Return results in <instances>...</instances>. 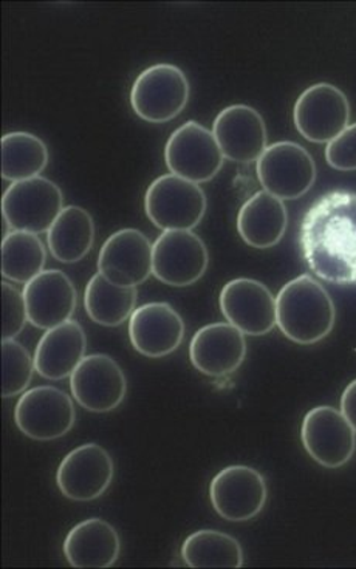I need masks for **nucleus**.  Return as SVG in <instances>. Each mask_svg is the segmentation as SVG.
<instances>
[{"label":"nucleus","mask_w":356,"mask_h":569,"mask_svg":"<svg viewBox=\"0 0 356 569\" xmlns=\"http://www.w3.org/2000/svg\"><path fill=\"white\" fill-rule=\"evenodd\" d=\"M47 251L38 234L13 231L2 242V276L18 283H29L41 274Z\"/></svg>","instance_id":"nucleus-28"},{"label":"nucleus","mask_w":356,"mask_h":569,"mask_svg":"<svg viewBox=\"0 0 356 569\" xmlns=\"http://www.w3.org/2000/svg\"><path fill=\"white\" fill-rule=\"evenodd\" d=\"M145 209L149 220L164 231H191L207 212V196L199 184L169 173L149 186Z\"/></svg>","instance_id":"nucleus-3"},{"label":"nucleus","mask_w":356,"mask_h":569,"mask_svg":"<svg viewBox=\"0 0 356 569\" xmlns=\"http://www.w3.org/2000/svg\"><path fill=\"white\" fill-rule=\"evenodd\" d=\"M2 397L11 398L27 390L36 369L29 350L14 339L2 342Z\"/></svg>","instance_id":"nucleus-29"},{"label":"nucleus","mask_w":356,"mask_h":569,"mask_svg":"<svg viewBox=\"0 0 356 569\" xmlns=\"http://www.w3.org/2000/svg\"><path fill=\"white\" fill-rule=\"evenodd\" d=\"M326 160L336 171H356V122L328 142Z\"/></svg>","instance_id":"nucleus-31"},{"label":"nucleus","mask_w":356,"mask_h":569,"mask_svg":"<svg viewBox=\"0 0 356 569\" xmlns=\"http://www.w3.org/2000/svg\"><path fill=\"white\" fill-rule=\"evenodd\" d=\"M70 389L79 406L89 412H112L128 391L125 371L107 355L86 356L70 377Z\"/></svg>","instance_id":"nucleus-14"},{"label":"nucleus","mask_w":356,"mask_h":569,"mask_svg":"<svg viewBox=\"0 0 356 569\" xmlns=\"http://www.w3.org/2000/svg\"><path fill=\"white\" fill-rule=\"evenodd\" d=\"M49 164V149L41 138L27 132L2 137V177L22 181L39 177Z\"/></svg>","instance_id":"nucleus-27"},{"label":"nucleus","mask_w":356,"mask_h":569,"mask_svg":"<svg viewBox=\"0 0 356 569\" xmlns=\"http://www.w3.org/2000/svg\"><path fill=\"white\" fill-rule=\"evenodd\" d=\"M165 160L174 176L199 184L220 172L225 157L211 130L188 121L169 137Z\"/></svg>","instance_id":"nucleus-7"},{"label":"nucleus","mask_w":356,"mask_h":569,"mask_svg":"<svg viewBox=\"0 0 356 569\" xmlns=\"http://www.w3.org/2000/svg\"><path fill=\"white\" fill-rule=\"evenodd\" d=\"M304 260L320 280L356 284V192L320 197L300 221Z\"/></svg>","instance_id":"nucleus-1"},{"label":"nucleus","mask_w":356,"mask_h":569,"mask_svg":"<svg viewBox=\"0 0 356 569\" xmlns=\"http://www.w3.org/2000/svg\"><path fill=\"white\" fill-rule=\"evenodd\" d=\"M75 420L73 401L57 387H34L26 391L16 405V426L31 440H58L70 432Z\"/></svg>","instance_id":"nucleus-8"},{"label":"nucleus","mask_w":356,"mask_h":569,"mask_svg":"<svg viewBox=\"0 0 356 569\" xmlns=\"http://www.w3.org/2000/svg\"><path fill=\"white\" fill-rule=\"evenodd\" d=\"M129 336L138 353L164 358L184 342L185 322L169 303H146L130 316Z\"/></svg>","instance_id":"nucleus-18"},{"label":"nucleus","mask_w":356,"mask_h":569,"mask_svg":"<svg viewBox=\"0 0 356 569\" xmlns=\"http://www.w3.org/2000/svg\"><path fill=\"white\" fill-rule=\"evenodd\" d=\"M247 356L243 331L231 323H211L194 335L189 346L192 366L207 377L221 378L235 373Z\"/></svg>","instance_id":"nucleus-19"},{"label":"nucleus","mask_w":356,"mask_h":569,"mask_svg":"<svg viewBox=\"0 0 356 569\" xmlns=\"http://www.w3.org/2000/svg\"><path fill=\"white\" fill-rule=\"evenodd\" d=\"M49 248L55 259L62 263H77L93 247L95 223L86 209L67 207L47 232Z\"/></svg>","instance_id":"nucleus-24"},{"label":"nucleus","mask_w":356,"mask_h":569,"mask_svg":"<svg viewBox=\"0 0 356 569\" xmlns=\"http://www.w3.org/2000/svg\"><path fill=\"white\" fill-rule=\"evenodd\" d=\"M29 322L41 330L69 322L77 310V290L65 272L42 271L23 290Z\"/></svg>","instance_id":"nucleus-20"},{"label":"nucleus","mask_w":356,"mask_h":569,"mask_svg":"<svg viewBox=\"0 0 356 569\" xmlns=\"http://www.w3.org/2000/svg\"><path fill=\"white\" fill-rule=\"evenodd\" d=\"M113 461L101 446H79L59 465L57 483L62 496L73 501H92L109 489Z\"/></svg>","instance_id":"nucleus-16"},{"label":"nucleus","mask_w":356,"mask_h":569,"mask_svg":"<svg viewBox=\"0 0 356 569\" xmlns=\"http://www.w3.org/2000/svg\"><path fill=\"white\" fill-rule=\"evenodd\" d=\"M117 529L101 519L81 521L67 533L65 555L73 568H109L120 557Z\"/></svg>","instance_id":"nucleus-22"},{"label":"nucleus","mask_w":356,"mask_h":569,"mask_svg":"<svg viewBox=\"0 0 356 569\" xmlns=\"http://www.w3.org/2000/svg\"><path fill=\"white\" fill-rule=\"evenodd\" d=\"M257 178L264 191L280 200H296L310 191L316 180L314 158L298 142L268 146L257 160Z\"/></svg>","instance_id":"nucleus-6"},{"label":"nucleus","mask_w":356,"mask_h":569,"mask_svg":"<svg viewBox=\"0 0 356 569\" xmlns=\"http://www.w3.org/2000/svg\"><path fill=\"white\" fill-rule=\"evenodd\" d=\"M61 189L49 178L34 177L16 181L3 193L2 212L8 227L14 231L41 234L49 232L62 212Z\"/></svg>","instance_id":"nucleus-4"},{"label":"nucleus","mask_w":356,"mask_h":569,"mask_svg":"<svg viewBox=\"0 0 356 569\" xmlns=\"http://www.w3.org/2000/svg\"><path fill=\"white\" fill-rule=\"evenodd\" d=\"M189 100V82L184 71L157 64L141 71L130 92L134 112L145 121L168 122L184 112Z\"/></svg>","instance_id":"nucleus-5"},{"label":"nucleus","mask_w":356,"mask_h":569,"mask_svg":"<svg viewBox=\"0 0 356 569\" xmlns=\"http://www.w3.org/2000/svg\"><path fill=\"white\" fill-rule=\"evenodd\" d=\"M276 308L280 331L300 346L323 341L334 330V300L312 276H299L284 284L276 298Z\"/></svg>","instance_id":"nucleus-2"},{"label":"nucleus","mask_w":356,"mask_h":569,"mask_svg":"<svg viewBox=\"0 0 356 569\" xmlns=\"http://www.w3.org/2000/svg\"><path fill=\"white\" fill-rule=\"evenodd\" d=\"M293 120L300 136L312 142H330L349 128L350 104L338 87L319 82L296 101Z\"/></svg>","instance_id":"nucleus-9"},{"label":"nucleus","mask_w":356,"mask_h":569,"mask_svg":"<svg viewBox=\"0 0 356 569\" xmlns=\"http://www.w3.org/2000/svg\"><path fill=\"white\" fill-rule=\"evenodd\" d=\"M219 302L228 323L244 335L264 336L278 326L276 298L257 280H231L221 290Z\"/></svg>","instance_id":"nucleus-12"},{"label":"nucleus","mask_w":356,"mask_h":569,"mask_svg":"<svg viewBox=\"0 0 356 569\" xmlns=\"http://www.w3.org/2000/svg\"><path fill=\"white\" fill-rule=\"evenodd\" d=\"M342 413L356 432V379L346 387L342 397Z\"/></svg>","instance_id":"nucleus-32"},{"label":"nucleus","mask_w":356,"mask_h":569,"mask_svg":"<svg viewBox=\"0 0 356 569\" xmlns=\"http://www.w3.org/2000/svg\"><path fill=\"white\" fill-rule=\"evenodd\" d=\"M137 296V288L118 287L98 272L86 287L87 315L102 327L121 326L136 311Z\"/></svg>","instance_id":"nucleus-25"},{"label":"nucleus","mask_w":356,"mask_h":569,"mask_svg":"<svg viewBox=\"0 0 356 569\" xmlns=\"http://www.w3.org/2000/svg\"><path fill=\"white\" fill-rule=\"evenodd\" d=\"M2 339L8 341L21 333L26 323L29 322V311H27L23 292L7 282L2 283Z\"/></svg>","instance_id":"nucleus-30"},{"label":"nucleus","mask_w":356,"mask_h":569,"mask_svg":"<svg viewBox=\"0 0 356 569\" xmlns=\"http://www.w3.org/2000/svg\"><path fill=\"white\" fill-rule=\"evenodd\" d=\"M288 213L284 201L267 191L245 201L237 216V231L251 248L276 247L287 231Z\"/></svg>","instance_id":"nucleus-23"},{"label":"nucleus","mask_w":356,"mask_h":569,"mask_svg":"<svg viewBox=\"0 0 356 569\" xmlns=\"http://www.w3.org/2000/svg\"><path fill=\"white\" fill-rule=\"evenodd\" d=\"M86 349L85 330L75 320L51 328L36 347V371L50 381H61L85 361Z\"/></svg>","instance_id":"nucleus-21"},{"label":"nucleus","mask_w":356,"mask_h":569,"mask_svg":"<svg viewBox=\"0 0 356 569\" xmlns=\"http://www.w3.org/2000/svg\"><path fill=\"white\" fill-rule=\"evenodd\" d=\"M268 489L259 470L229 466L212 478L209 498L214 511L228 521L255 519L267 503Z\"/></svg>","instance_id":"nucleus-11"},{"label":"nucleus","mask_w":356,"mask_h":569,"mask_svg":"<svg viewBox=\"0 0 356 569\" xmlns=\"http://www.w3.org/2000/svg\"><path fill=\"white\" fill-rule=\"evenodd\" d=\"M98 271L118 287L136 288L154 274V244L138 229H121L102 244Z\"/></svg>","instance_id":"nucleus-15"},{"label":"nucleus","mask_w":356,"mask_h":569,"mask_svg":"<svg viewBox=\"0 0 356 569\" xmlns=\"http://www.w3.org/2000/svg\"><path fill=\"white\" fill-rule=\"evenodd\" d=\"M207 244L191 231H165L154 243V276L171 287H189L208 270Z\"/></svg>","instance_id":"nucleus-13"},{"label":"nucleus","mask_w":356,"mask_h":569,"mask_svg":"<svg viewBox=\"0 0 356 569\" xmlns=\"http://www.w3.org/2000/svg\"><path fill=\"white\" fill-rule=\"evenodd\" d=\"M181 557L191 568L244 567V551L239 541L214 529L191 533L181 547Z\"/></svg>","instance_id":"nucleus-26"},{"label":"nucleus","mask_w":356,"mask_h":569,"mask_svg":"<svg viewBox=\"0 0 356 569\" xmlns=\"http://www.w3.org/2000/svg\"><path fill=\"white\" fill-rule=\"evenodd\" d=\"M212 133L224 157L235 163H253L268 148L263 114L249 106L236 104L221 110L214 120Z\"/></svg>","instance_id":"nucleus-17"},{"label":"nucleus","mask_w":356,"mask_h":569,"mask_svg":"<svg viewBox=\"0 0 356 569\" xmlns=\"http://www.w3.org/2000/svg\"><path fill=\"white\" fill-rule=\"evenodd\" d=\"M308 456L328 469H338L354 457L356 432L342 410L320 406L306 415L300 429Z\"/></svg>","instance_id":"nucleus-10"}]
</instances>
